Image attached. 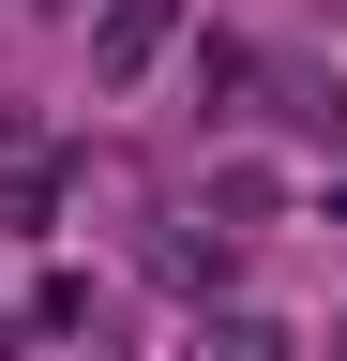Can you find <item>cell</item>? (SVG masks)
Segmentation results:
<instances>
[{"instance_id":"2","label":"cell","mask_w":347,"mask_h":361,"mask_svg":"<svg viewBox=\"0 0 347 361\" xmlns=\"http://www.w3.org/2000/svg\"><path fill=\"white\" fill-rule=\"evenodd\" d=\"M332 361H347V331H332Z\"/></svg>"},{"instance_id":"1","label":"cell","mask_w":347,"mask_h":361,"mask_svg":"<svg viewBox=\"0 0 347 361\" xmlns=\"http://www.w3.org/2000/svg\"><path fill=\"white\" fill-rule=\"evenodd\" d=\"M196 361H287V331H272V316H211Z\"/></svg>"}]
</instances>
